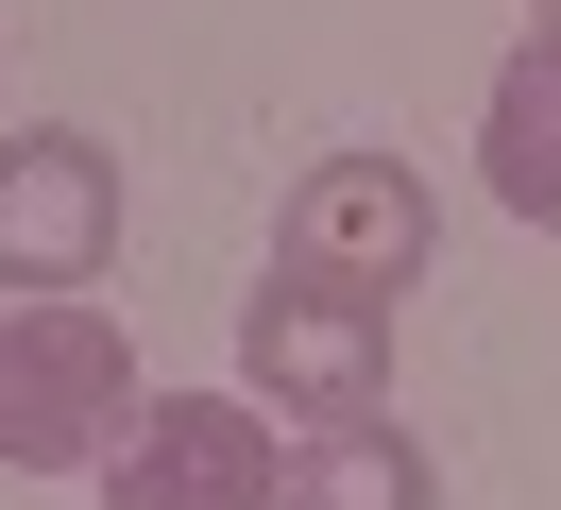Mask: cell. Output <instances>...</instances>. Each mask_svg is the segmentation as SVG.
Listing matches in <instances>:
<instances>
[{"mask_svg": "<svg viewBox=\"0 0 561 510\" xmlns=\"http://www.w3.org/2000/svg\"><path fill=\"white\" fill-rule=\"evenodd\" d=\"M119 272V154L85 120L0 136V290H103Z\"/></svg>", "mask_w": 561, "mask_h": 510, "instance_id": "obj_5", "label": "cell"}, {"mask_svg": "<svg viewBox=\"0 0 561 510\" xmlns=\"http://www.w3.org/2000/svg\"><path fill=\"white\" fill-rule=\"evenodd\" d=\"M289 426L255 392H137V426L103 442V510H273Z\"/></svg>", "mask_w": 561, "mask_h": 510, "instance_id": "obj_3", "label": "cell"}, {"mask_svg": "<svg viewBox=\"0 0 561 510\" xmlns=\"http://www.w3.org/2000/svg\"><path fill=\"white\" fill-rule=\"evenodd\" d=\"M477 154H493V204L561 238V18L511 34V68H493V102H477Z\"/></svg>", "mask_w": 561, "mask_h": 510, "instance_id": "obj_6", "label": "cell"}, {"mask_svg": "<svg viewBox=\"0 0 561 510\" xmlns=\"http://www.w3.org/2000/svg\"><path fill=\"white\" fill-rule=\"evenodd\" d=\"M527 18H561V0H527Z\"/></svg>", "mask_w": 561, "mask_h": 510, "instance_id": "obj_8", "label": "cell"}, {"mask_svg": "<svg viewBox=\"0 0 561 510\" xmlns=\"http://www.w3.org/2000/svg\"><path fill=\"white\" fill-rule=\"evenodd\" d=\"M425 256H443V204H425L409 154H323L307 188L273 204V272H307V290H357V306H409Z\"/></svg>", "mask_w": 561, "mask_h": 510, "instance_id": "obj_2", "label": "cell"}, {"mask_svg": "<svg viewBox=\"0 0 561 510\" xmlns=\"http://www.w3.org/2000/svg\"><path fill=\"white\" fill-rule=\"evenodd\" d=\"M273 510H443V476H425V426H391V408L289 426V494H273Z\"/></svg>", "mask_w": 561, "mask_h": 510, "instance_id": "obj_7", "label": "cell"}, {"mask_svg": "<svg viewBox=\"0 0 561 510\" xmlns=\"http://www.w3.org/2000/svg\"><path fill=\"white\" fill-rule=\"evenodd\" d=\"M239 392L273 426H341V408H391V306L307 290V272H255L239 290Z\"/></svg>", "mask_w": 561, "mask_h": 510, "instance_id": "obj_4", "label": "cell"}, {"mask_svg": "<svg viewBox=\"0 0 561 510\" xmlns=\"http://www.w3.org/2000/svg\"><path fill=\"white\" fill-rule=\"evenodd\" d=\"M137 426V340L85 290L0 306V476H103V442Z\"/></svg>", "mask_w": 561, "mask_h": 510, "instance_id": "obj_1", "label": "cell"}]
</instances>
